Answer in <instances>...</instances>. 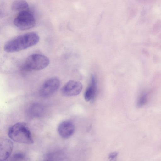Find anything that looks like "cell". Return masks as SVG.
Listing matches in <instances>:
<instances>
[{"instance_id":"obj_1","label":"cell","mask_w":161,"mask_h":161,"mask_svg":"<svg viewBox=\"0 0 161 161\" xmlns=\"http://www.w3.org/2000/svg\"><path fill=\"white\" fill-rule=\"evenodd\" d=\"M39 36L35 32L24 34L8 41L5 44L4 50L8 53H14L26 49L36 44Z\"/></svg>"},{"instance_id":"obj_2","label":"cell","mask_w":161,"mask_h":161,"mask_svg":"<svg viewBox=\"0 0 161 161\" xmlns=\"http://www.w3.org/2000/svg\"><path fill=\"white\" fill-rule=\"evenodd\" d=\"M8 135L11 140L17 142L27 144L33 143L30 130L24 122H17L10 126Z\"/></svg>"},{"instance_id":"obj_3","label":"cell","mask_w":161,"mask_h":161,"mask_svg":"<svg viewBox=\"0 0 161 161\" xmlns=\"http://www.w3.org/2000/svg\"><path fill=\"white\" fill-rule=\"evenodd\" d=\"M49 64V60L47 57L40 54H32L26 58L23 69L28 71L40 70L46 68Z\"/></svg>"},{"instance_id":"obj_4","label":"cell","mask_w":161,"mask_h":161,"mask_svg":"<svg viewBox=\"0 0 161 161\" xmlns=\"http://www.w3.org/2000/svg\"><path fill=\"white\" fill-rule=\"evenodd\" d=\"M14 24L21 30H27L33 27L36 25V20L33 14L29 11L18 13L14 20Z\"/></svg>"},{"instance_id":"obj_5","label":"cell","mask_w":161,"mask_h":161,"mask_svg":"<svg viewBox=\"0 0 161 161\" xmlns=\"http://www.w3.org/2000/svg\"><path fill=\"white\" fill-rule=\"evenodd\" d=\"M60 81L57 77H53L46 80L42 86L39 91L40 95L46 98L53 95L58 89Z\"/></svg>"},{"instance_id":"obj_6","label":"cell","mask_w":161,"mask_h":161,"mask_svg":"<svg viewBox=\"0 0 161 161\" xmlns=\"http://www.w3.org/2000/svg\"><path fill=\"white\" fill-rule=\"evenodd\" d=\"M83 86L81 83L74 80H70L67 82L61 89L62 95L70 97L78 95L82 90Z\"/></svg>"},{"instance_id":"obj_7","label":"cell","mask_w":161,"mask_h":161,"mask_svg":"<svg viewBox=\"0 0 161 161\" xmlns=\"http://www.w3.org/2000/svg\"><path fill=\"white\" fill-rule=\"evenodd\" d=\"M75 130L73 123L68 120L60 123L58 128V131L59 135L64 138L70 137L73 134Z\"/></svg>"},{"instance_id":"obj_8","label":"cell","mask_w":161,"mask_h":161,"mask_svg":"<svg viewBox=\"0 0 161 161\" xmlns=\"http://www.w3.org/2000/svg\"><path fill=\"white\" fill-rule=\"evenodd\" d=\"M13 147V143L9 139H5L0 142V161H5L9 157Z\"/></svg>"},{"instance_id":"obj_9","label":"cell","mask_w":161,"mask_h":161,"mask_svg":"<svg viewBox=\"0 0 161 161\" xmlns=\"http://www.w3.org/2000/svg\"><path fill=\"white\" fill-rule=\"evenodd\" d=\"M96 85L95 79L93 75L91 77V80L89 86L86 90L84 97L87 102L93 100L96 92Z\"/></svg>"},{"instance_id":"obj_10","label":"cell","mask_w":161,"mask_h":161,"mask_svg":"<svg viewBox=\"0 0 161 161\" xmlns=\"http://www.w3.org/2000/svg\"><path fill=\"white\" fill-rule=\"evenodd\" d=\"M44 112V108L41 104L38 103H34L30 107L29 112L33 117H39L42 116Z\"/></svg>"},{"instance_id":"obj_11","label":"cell","mask_w":161,"mask_h":161,"mask_svg":"<svg viewBox=\"0 0 161 161\" xmlns=\"http://www.w3.org/2000/svg\"><path fill=\"white\" fill-rule=\"evenodd\" d=\"M11 8L14 11L18 13L23 11H29L28 3L24 0H16L13 2Z\"/></svg>"},{"instance_id":"obj_12","label":"cell","mask_w":161,"mask_h":161,"mask_svg":"<svg viewBox=\"0 0 161 161\" xmlns=\"http://www.w3.org/2000/svg\"><path fill=\"white\" fill-rule=\"evenodd\" d=\"M24 158V154L18 152L14 154L9 161H21Z\"/></svg>"},{"instance_id":"obj_13","label":"cell","mask_w":161,"mask_h":161,"mask_svg":"<svg viewBox=\"0 0 161 161\" xmlns=\"http://www.w3.org/2000/svg\"><path fill=\"white\" fill-rule=\"evenodd\" d=\"M146 98L147 95L146 94L142 95L137 102V105L138 107H141L143 105L146 103Z\"/></svg>"},{"instance_id":"obj_14","label":"cell","mask_w":161,"mask_h":161,"mask_svg":"<svg viewBox=\"0 0 161 161\" xmlns=\"http://www.w3.org/2000/svg\"><path fill=\"white\" fill-rule=\"evenodd\" d=\"M118 154V153L116 152H112L109 154L108 158L111 160H112L117 156Z\"/></svg>"}]
</instances>
